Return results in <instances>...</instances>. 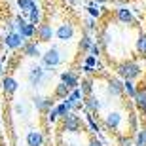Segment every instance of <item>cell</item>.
<instances>
[{
  "label": "cell",
  "instance_id": "1",
  "mask_svg": "<svg viewBox=\"0 0 146 146\" xmlns=\"http://www.w3.org/2000/svg\"><path fill=\"white\" fill-rule=\"evenodd\" d=\"M118 72L123 76L125 80H133V78H137V76L141 74V66L137 65V63H133V61H127V63H121L118 66Z\"/></svg>",
  "mask_w": 146,
  "mask_h": 146
},
{
  "label": "cell",
  "instance_id": "2",
  "mask_svg": "<svg viewBox=\"0 0 146 146\" xmlns=\"http://www.w3.org/2000/svg\"><path fill=\"white\" fill-rule=\"evenodd\" d=\"M61 61H63V57H61V51L57 48L48 49V51L42 55V63H44V66H48V68H51V66H55V65H59Z\"/></svg>",
  "mask_w": 146,
  "mask_h": 146
},
{
  "label": "cell",
  "instance_id": "3",
  "mask_svg": "<svg viewBox=\"0 0 146 146\" xmlns=\"http://www.w3.org/2000/svg\"><path fill=\"white\" fill-rule=\"evenodd\" d=\"M25 40H27V38L23 36V34L15 33V31H11V33H8L4 36L2 44H6V46H8V48H11V49H17V48H21L23 44H25Z\"/></svg>",
  "mask_w": 146,
  "mask_h": 146
},
{
  "label": "cell",
  "instance_id": "4",
  "mask_svg": "<svg viewBox=\"0 0 146 146\" xmlns=\"http://www.w3.org/2000/svg\"><path fill=\"white\" fill-rule=\"evenodd\" d=\"M63 127H65V131H68V133H76V131L80 129V118L76 116V114L68 112L63 118Z\"/></svg>",
  "mask_w": 146,
  "mask_h": 146
},
{
  "label": "cell",
  "instance_id": "5",
  "mask_svg": "<svg viewBox=\"0 0 146 146\" xmlns=\"http://www.w3.org/2000/svg\"><path fill=\"white\" fill-rule=\"evenodd\" d=\"M53 34L59 38L61 42H68V40L74 36V27H72L70 23H63V25H61V27L57 29Z\"/></svg>",
  "mask_w": 146,
  "mask_h": 146
},
{
  "label": "cell",
  "instance_id": "6",
  "mask_svg": "<svg viewBox=\"0 0 146 146\" xmlns=\"http://www.w3.org/2000/svg\"><path fill=\"white\" fill-rule=\"evenodd\" d=\"M34 34L40 42H49L53 38V29H51V25H38Z\"/></svg>",
  "mask_w": 146,
  "mask_h": 146
},
{
  "label": "cell",
  "instance_id": "7",
  "mask_svg": "<svg viewBox=\"0 0 146 146\" xmlns=\"http://www.w3.org/2000/svg\"><path fill=\"white\" fill-rule=\"evenodd\" d=\"M27 144L29 146H44V135L40 129H31L27 133Z\"/></svg>",
  "mask_w": 146,
  "mask_h": 146
},
{
  "label": "cell",
  "instance_id": "8",
  "mask_svg": "<svg viewBox=\"0 0 146 146\" xmlns=\"http://www.w3.org/2000/svg\"><path fill=\"white\" fill-rule=\"evenodd\" d=\"M44 80V68L42 66H33L31 72H29V82H31V86H40Z\"/></svg>",
  "mask_w": 146,
  "mask_h": 146
},
{
  "label": "cell",
  "instance_id": "9",
  "mask_svg": "<svg viewBox=\"0 0 146 146\" xmlns=\"http://www.w3.org/2000/svg\"><path fill=\"white\" fill-rule=\"evenodd\" d=\"M21 48H23V53L27 55V57H40V49H38L36 42H25Z\"/></svg>",
  "mask_w": 146,
  "mask_h": 146
},
{
  "label": "cell",
  "instance_id": "10",
  "mask_svg": "<svg viewBox=\"0 0 146 146\" xmlns=\"http://www.w3.org/2000/svg\"><path fill=\"white\" fill-rule=\"evenodd\" d=\"M61 82H63L68 89H76V87H78V78H76L72 72H68V70L61 74Z\"/></svg>",
  "mask_w": 146,
  "mask_h": 146
},
{
  "label": "cell",
  "instance_id": "11",
  "mask_svg": "<svg viewBox=\"0 0 146 146\" xmlns=\"http://www.w3.org/2000/svg\"><path fill=\"white\" fill-rule=\"evenodd\" d=\"M34 106L38 110H49L53 106V101L49 97H34Z\"/></svg>",
  "mask_w": 146,
  "mask_h": 146
},
{
  "label": "cell",
  "instance_id": "12",
  "mask_svg": "<svg viewBox=\"0 0 146 146\" xmlns=\"http://www.w3.org/2000/svg\"><path fill=\"white\" fill-rule=\"evenodd\" d=\"M108 93H110V95H114V97H119V95L123 93V86H121L116 78H112V80L108 82Z\"/></svg>",
  "mask_w": 146,
  "mask_h": 146
},
{
  "label": "cell",
  "instance_id": "13",
  "mask_svg": "<svg viewBox=\"0 0 146 146\" xmlns=\"http://www.w3.org/2000/svg\"><path fill=\"white\" fill-rule=\"evenodd\" d=\"M116 15L121 23H133V15H131V11L127 8H118L116 10Z\"/></svg>",
  "mask_w": 146,
  "mask_h": 146
},
{
  "label": "cell",
  "instance_id": "14",
  "mask_svg": "<svg viewBox=\"0 0 146 146\" xmlns=\"http://www.w3.org/2000/svg\"><path fill=\"white\" fill-rule=\"evenodd\" d=\"M119 121H121V116H119L118 112H110L108 116H106V125H108L110 129H116L119 125Z\"/></svg>",
  "mask_w": 146,
  "mask_h": 146
},
{
  "label": "cell",
  "instance_id": "15",
  "mask_svg": "<svg viewBox=\"0 0 146 146\" xmlns=\"http://www.w3.org/2000/svg\"><path fill=\"white\" fill-rule=\"evenodd\" d=\"M86 108L89 110V112H97V110L101 108V103H99L93 95H89V97L86 99Z\"/></svg>",
  "mask_w": 146,
  "mask_h": 146
},
{
  "label": "cell",
  "instance_id": "16",
  "mask_svg": "<svg viewBox=\"0 0 146 146\" xmlns=\"http://www.w3.org/2000/svg\"><path fill=\"white\" fill-rule=\"evenodd\" d=\"M29 15H31V21H29L31 25H34V27H36V25H40V10H38L36 4L29 10Z\"/></svg>",
  "mask_w": 146,
  "mask_h": 146
},
{
  "label": "cell",
  "instance_id": "17",
  "mask_svg": "<svg viewBox=\"0 0 146 146\" xmlns=\"http://www.w3.org/2000/svg\"><path fill=\"white\" fill-rule=\"evenodd\" d=\"M2 86H4V91L6 93H15L19 84H17L13 78H4V84H2Z\"/></svg>",
  "mask_w": 146,
  "mask_h": 146
},
{
  "label": "cell",
  "instance_id": "18",
  "mask_svg": "<svg viewBox=\"0 0 146 146\" xmlns=\"http://www.w3.org/2000/svg\"><path fill=\"white\" fill-rule=\"evenodd\" d=\"M68 93H70V89H68V87H66L65 84L61 82L59 86H57V89H55V97H59V99H65L66 95H68Z\"/></svg>",
  "mask_w": 146,
  "mask_h": 146
},
{
  "label": "cell",
  "instance_id": "19",
  "mask_svg": "<svg viewBox=\"0 0 146 146\" xmlns=\"http://www.w3.org/2000/svg\"><path fill=\"white\" fill-rule=\"evenodd\" d=\"M133 99L137 101V106H139V108H141V110H146V93L144 91H142V93H137Z\"/></svg>",
  "mask_w": 146,
  "mask_h": 146
},
{
  "label": "cell",
  "instance_id": "20",
  "mask_svg": "<svg viewBox=\"0 0 146 146\" xmlns=\"http://www.w3.org/2000/svg\"><path fill=\"white\" fill-rule=\"evenodd\" d=\"M34 4H36V0H17V6H19L23 11H27V13H29V10H31Z\"/></svg>",
  "mask_w": 146,
  "mask_h": 146
},
{
  "label": "cell",
  "instance_id": "21",
  "mask_svg": "<svg viewBox=\"0 0 146 146\" xmlns=\"http://www.w3.org/2000/svg\"><path fill=\"white\" fill-rule=\"evenodd\" d=\"M123 91L127 93L129 97H135V95H137V89H135V86H133V82H131V80H127L123 84Z\"/></svg>",
  "mask_w": 146,
  "mask_h": 146
},
{
  "label": "cell",
  "instance_id": "22",
  "mask_svg": "<svg viewBox=\"0 0 146 146\" xmlns=\"http://www.w3.org/2000/svg\"><path fill=\"white\" fill-rule=\"evenodd\" d=\"M137 49H139L142 55H146V36H144V34H141V36H139V42H137Z\"/></svg>",
  "mask_w": 146,
  "mask_h": 146
},
{
  "label": "cell",
  "instance_id": "23",
  "mask_svg": "<svg viewBox=\"0 0 146 146\" xmlns=\"http://www.w3.org/2000/svg\"><path fill=\"white\" fill-rule=\"evenodd\" d=\"M55 110H57V116H61V118H65L66 114L70 112V110H68V106H66L65 103H63V104H59V106H57Z\"/></svg>",
  "mask_w": 146,
  "mask_h": 146
},
{
  "label": "cell",
  "instance_id": "24",
  "mask_svg": "<svg viewBox=\"0 0 146 146\" xmlns=\"http://www.w3.org/2000/svg\"><path fill=\"white\" fill-rule=\"evenodd\" d=\"M91 82L89 80H84L82 82V93H86V95H91Z\"/></svg>",
  "mask_w": 146,
  "mask_h": 146
},
{
  "label": "cell",
  "instance_id": "25",
  "mask_svg": "<svg viewBox=\"0 0 146 146\" xmlns=\"http://www.w3.org/2000/svg\"><path fill=\"white\" fill-rule=\"evenodd\" d=\"M91 38H89V36H84V38H82V42H80V49H89V48H91Z\"/></svg>",
  "mask_w": 146,
  "mask_h": 146
},
{
  "label": "cell",
  "instance_id": "26",
  "mask_svg": "<svg viewBox=\"0 0 146 146\" xmlns=\"http://www.w3.org/2000/svg\"><path fill=\"white\" fill-rule=\"evenodd\" d=\"M57 118H59V116H57V110H55V108L48 112V121H49V123H53V121H55Z\"/></svg>",
  "mask_w": 146,
  "mask_h": 146
},
{
  "label": "cell",
  "instance_id": "27",
  "mask_svg": "<svg viewBox=\"0 0 146 146\" xmlns=\"http://www.w3.org/2000/svg\"><path fill=\"white\" fill-rule=\"evenodd\" d=\"M87 10H89V13H91L93 17H99V15H101V11H99V8H97V6H89Z\"/></svg>",
  "mask_w": 146,
  "mask_h": 146
},
{
  "label": "cell",
  "instance_id": "28",
  "mask_svg": "<svg viewBox=\"0 0 146 146\" xmlns=\"http://www.w3.org/2000/svg\"><path fill=\"white\" fill-rule=\"evenodd\" d=\"M89 51H91V55H93V57H97V55L101 53V49H99V46H97V44H91V48H89Z\"/></svg>",
  "mask_w": 146,
  "mask_h": 146
},
{
  "label": "cell",
  "instance_id": "29",
  "mask_svg": "<svg viewBox=\"0 0 146 146\" xmlns=\"http://www.w3.org/2000/svg\"><path fill=\"white\" fill-rule=\"evenodd\" d=\"M86 29H87V31H91V29H93V21H91V19H87V21H86Z\"/></svg>",
  "mask_w": 146,
  "mask_h": 146
},
{
  "label": "cell",
  "instance_id": "30",
  "mask_svg": "<svg viewBox=\"0 0 146 146\" xmlns=\"http://www.w3.org/2000/svg\"><path fill=\"white\" fill-rule=\"evenodd\" d=\"M121 146H131V141L129 139H121Z\"/></svg>",
  "mask_w": 146,
  "mask_h": 146
},
{
  "label": "cell",
  "instance_id": "31",
  "mask_svg": "<svg viewBox=\"0 0 146 146\" xmlns=\"http://www.w3.org/2000/svg\"><path fill=\"white\" fill-rule=\"evenodd\" d=\"M89 146H103V144H101V142H99L97 139H93V141L89 142Z\"/></svg>",
  "mask_w": 146,
  "mask_h": 146
},
{
  "label": "cell",
  "instance_id": "32",
  "mask_svg": "<svg viewBox=\"0 0 146 146\" xmlns=\"http://www.w3.org/2000/svg\"><path fill=\"white\" fill-rule=\"evenodd\" d=\"M84 72H87V74H91V72H93V66H84Z\"/></svg>",
  "mask_w": 146,
  "mask_h": 146
},
{
  "label": "cell",
  "instance_id": "33",
  "mask_svg": "<svg viewBox=\"0 0 146 146\" xmlns=\"http://www.w3.org/2000/svg\"><path fill=\"white\" fill-rule=\"evenodd\" d=\"M2 46H4V44H2V40H0V51H2Z\"/></svg>",
  "mask_w": 146,
  "mask_h": 146
},
{
  "label": "cell",
  "instance_id": "34",
  "mask_svg": "<svg viewBox=\"0 0 146 146\" xmlns=\"http://www.w3.org/2000/svg\"><path fill=\"white\" fill-rule=\"evenodd\" d=\"M0 76H2V63H0Z\"/></svg>",
  "mask_w": 146,
  "mask_h": 146
},
{
  "label": "cell",
  "instance_id": "35",
  "mask_svg": "<svg viewBox=\"0 0 146 146\" xmlns=\"http://www.w3.org/2000/svg\"><path fill=\"white\" fill-rule=\"evenodd\" d=\"M99 2H108V0H99Z\"/></svg>",
  "mask_w": 146,
  "mask_h": 146
},
{
  "label": "cell",
  "instance_id": "36",
  "mask_svg": "<svg viewBox=\"0 0 146 146\" xmlns=\"http://www.w3.org/2000/svg\"><path fill=\"white\" fill-rule=\"evenodd\" d=\"M68 2H70V4H72V2H74V0H68Z\"/></svg>",
  "mask_w": 146,
  "mask_h": 146
},
{
  "label": "cell",
  "instance_id": "37",
  "mask_svg": "<svg viewBox=\"0 0 146 146\" xmlns=\"http://www.w3.org/2000/svg\"><path fill=\"white\" fill-rule=\"evenodd\" d=\"M144 133H146V131H144Z\"/></svg>",
  "mask_w": 146,
  "mask_h": 146
}]
</instances>
